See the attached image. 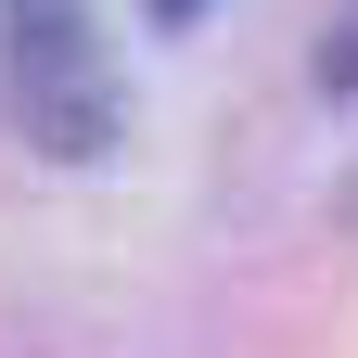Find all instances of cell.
Listing matches in <instances>:
<instances>
[{
	"instance_id": "2",
	"label": "cell",
	"mask_w": 358,
	"mask_h": 358,
	"mask_svg": "<svg viewBox=\"0 0 358 358\" xmlns=\"http://www.w3.org/2000/svg\"><path fill=\"white\" fill-rule=\"evenodd\" d=\"M320 90H333V103H358V0L320 26Z\"/></svg>"
},
{
	"instance_id": "1",
	"label": "cell",
	"mask_w": 358,
	"mask_h": 358,
	"mask_svg": "<svg viewBox=\"0 0 358 358\" xmlns=\"http://www.w3.org/2000/svg\"><path fill=\"white\" fill-rule=\"evenodd\" d=\"M0 128L38 166H103L128 128V77L103 0H0Z\"/></svg>"
}]
</instances>
